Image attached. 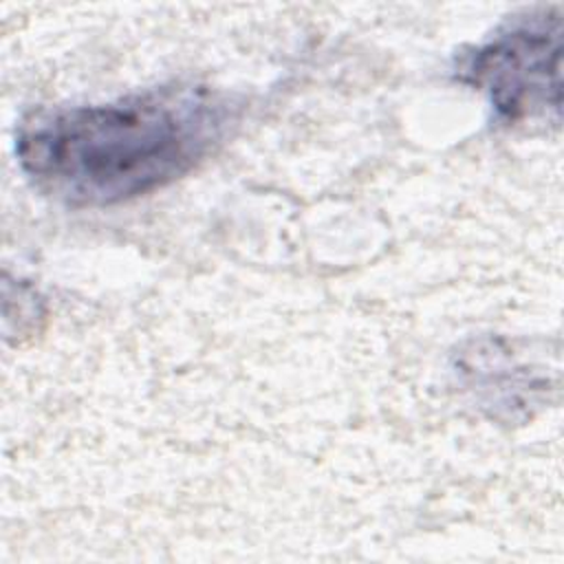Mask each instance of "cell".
<instances>
[{
	"instance_id": "2",
	"label": "cell",
	"mask_w": 564,
	"mask_h": 564,
	"mask_svg": "<svg viewBox=\"0 0 564 564\" xmlns=\"http://www.w3.org/2000/svg\"><path fill=\"white\" fill-rule=\"evenodd\" d=\"M456 79L471 86L509 123L560 119L562 11L544 7L502 24L456 57Z\"/></svg>"
},
{
	"instance_id": "1",
	"label": "cell",
	"mask_w": 564,
	"mask_h": 564,
	"mask_svg": "<svg viewBox=\"0 0 564 564\" xmlns=\"http://www.w3.org/2000/svg\"><path fill=\"white\" fill-rule=\"evenodd\" d=\"M238 119L227 93L170 84L108 104L31 110L15 130V159L42 194L70 207H112L194 172Z\"/></svg>"
}]
</instances>
